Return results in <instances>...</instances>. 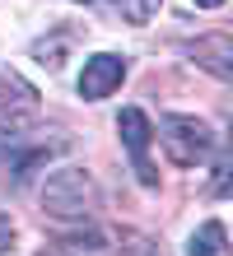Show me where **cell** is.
Returning a JSON list of instances; mask_svg holds the SVG:
<instances>
[{
    "label": "cell",
    "instance_id": "cell-1",
    "mask_svg": "<svg viewBox=\"0 0 233 256\" xmlns=\"http://www.w3.org/2000/svg\"><path fill=\"white\" fill-rule=\"evenodd\" d=\"M38 200H42V214L56 224H89L103 205V191L93 182V172H84V168H56L42 182Z\"/></svg>",
    "mask_w": 233,
    "mask_h": 256
},
{
    "label": "cell",
    "instance_id": "cell-3",
    "mask_svg": "<svg viewBox=\"0 0 233 256\" xmlns=\"http://www.w3.org/2000/svg\"><path fill=\"white\" fill-rule=\"evenodd\" d=\"M42 108V98H38V88L24 80L19 70H10V66H0V126H10V130H19L28 126L38 116Z\"/></svg>",
    "mask_w": 233,
    "mask_h": 256
},
{
    "label": "cell",
    "instance_id": "cell-13",
    "mask_svg": "<svg viewBox=\"0 0 233 256\" xmlns=\"http://www.w3.org/2000/svg\"><path fill=\"white\" fill-rule=\"evenodd\" d=\"M42 256H66V252H56V247H47V252H42Z\"/></svg>",
    "mask_w": 233,
    "mask_h": 256
},
{
    "label": "cell",
    "instance_id": "cell-2",
    "mask_svg": "<svg viewBox=\"0 0 233 256\" xmlns=\"http://www.w3.org/2000/svg\"><path fill=\"white\" fill-rule=\"evenodd\" d=\"M154 140L163 144V154L177 163V168H196L214 154V130L200 122V116H182V112H168L159 116V130Z\"/></svg>",
    "mask_w": 233,
    "mask_h": 256
},
{
    "label": "cell",
    "instance_id": "cell-6",
    "mask_svg": "<svg viewBox=\"0 0 233 256\" xmlns=\"http://www.w3.org/2000/svg\"><path fill=\"white\" fill-rule=\"evenodd\" d=\"M186 52H191V61H196V66H205L214 80H228V74H233V66H228V61H233V42H228L224 33H205V38H196Z\"/></svg>",
    "mask_w": 233,
    "mask_h": 256
},
{
    "label": "cell",
    "instance_id": "cell-5",
    "mask_svg": "<svg viewBox=\"0 0 233 256\" xmlns=\"http://www.w3.org/2000/svg\"><path fill=\"white\" fill-rule=\"evenodd\" d=\"M121 80H126V56L98 52V56H89L84 70H80V98L98 102V98L112 94V88H121Z\"/></svg>",
    "mask_w": 233,
    "mask_h": 256
},
{
    "label": "cell",
    "instance_id": "cell-4",
    "mask_svg": "<svg viewBox=\"0 0 233 256\" xmlns=\"http://www.w3.org/2000/svg\"><path fill=\"white\" fill-rule=\"evenodd\" d=\"M117 130H121V144H126V154H131V168L135 177L145 186L159 182V172H154V163H149V140H154V126H149V116L140 112V108H121L117 116Z\"/></svg>",
    "mask_w": 233,
    "mask_h": 256
},
{
    "label": "cell",
    "instance_id": "cell-8",
    "mask_svg": "<svg viewBox=\"0 0 233 256\" xmlns=\"http://www.w3.org/2000/svg\"><path fill=\"white\" fill-rule=\"evenodd\" d=\"M163 0H117V10H121V19L126 24H149L154 14H159Z\"/></svg>",
    "mask_w": 233,
    "mask_h": 256
},
{
    "label": "cell",
    "instance_id": "cell-9",
    "mask_svg": "<svg viewBox=\"0 0 233 256\" xmlns=\"http://www.w3.org/2000/svg\"><path fill=\"white\" fill-rule=\"evenodd\" d=\"M33 56H38V61L42 66H52V70H61V56H66V38H52V42H33Z\"/></svg>",
    "mask_w": 233,
    "mask_h": 256
},
{
    "label": "cell",
    "instance_id": "cell-7",
    "mask_svg": "<svg viewBox=\"0 0 233 256\" xmlns=\"http://www.w3.org/2000/svg\"><path fill=\"white\" fill-rule=\"evenodd\" d=\"M186 256H224V224H200L191 247H186Z\"/></svg>",
    "mask_w": 233,
    "mask_h": 256
},
{
    "label": "cell",
    "instance_id": "cell-11",
    "mask_svg": "<svg viewBox=\"0 0 233 256\" xmlns=\"http://www.w3.org/2000/svg\"><path fill=\"white\" fill-rule=\"evenodd\" d=\"M196 5H200V10H219L224 0H196Z\"/></svg>",
    "mask_w": 233,
    "mask_h": 256
},
{
    "label": "cell",
    "instance_id": "cell-10",
    "mask_svg": "<svg viewBox=\"0 0 233 256\" xmlns=\"http://www.w3.org/2000/svg\"><path fill=\"white\" fill-rule=\"evenodd\" d=\"M126 242H131V252H126V256H154V252H149V242H145V238H126Z\"/></svg>",
    "mask_w": 233,
    "mask_h": 256
},
{
    "label": "cell",
    "instance_id": "cell-12",
    "mask_svg": "<svg viewBox=\"0 0 233 256\" xmlns=\"http://www.w3.org/2000/svg\"><path fill=\"white\" fill-rule=\"evenodd\" d=\"M5 247H10V233H5V228H0V252H5Z\"/></svg>",
    "mask_w": 233,
    "mask_h": 256
}]
</instances>
